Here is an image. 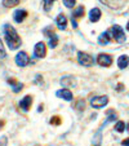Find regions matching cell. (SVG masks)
I'll use <instances>...</instances> for the list:
<instances>
[{
  "instance_id": "obj_1",
  "label": "cell",
  "mask_w": 129,
  "mask_h": 146,
  "mask_svg": "<svg viewBox=\"0 0 129 146\" xmlns=\"http://www.w3.org/2000/svg\"><path fill=\"white\" fill-rule=\"evenodd\" d=\"M3 33H4V39L7 41V45L11 50H16L21 47L22 44V39L18 35L17 30L11 25V23H5L3 26Z\"/></svg>"
},
{
  "instance_id": "obj_2",
  "label": "cell",
  "mask_w": 129,
  "mask_h": 146,
  "mask_svg": "<svg viewBox=\"0 0 129 146\" xmlns=\"http://www.w3.org/2000/svg\"><path fill=\"white\" fill-rule=\"evenodd\" d=\"M110 33H111V36L112 39L116 41V43H124L126 40V36H125V33H124V29L119 25H114L110 29Z\"/></svg>"
},
{
  "instance_id": "obj_16",
  "label": "cell",
  "mask_w": 129,
  "mask_h": 146,
  "mask_svg": "<svg viewBox=\"0 0 129 146\" xmlns=\"http://www.w3.org/2000/svg\"><path fill=\"white\" fill-rule=\"evenodd\" d=\"M8 84L12 87V89H13L14 93H18V92H21L23 89V84H22V83H19V82H17L14 78L8 79Z\"/></svg>"
},
{
  "instance_id": "obj_29",
  "label": "cell",
  "mask_w": 129,
  "mask_h": 146,
  "mask_svg": "<svg viewBox=\"0 0 129 146\" xmlns=\"http://www.w3.org/2000/svg\"><path fill=\"white\" fill-rule=\"evenodd\" d=\"M0 146H8V137L0 136Z\"/></svg>"
},
{
  "instance_id": "obj_4",
  "label": "cell",
  "mask_w": 129,
  "mask_h": 146,
  "mask_svg": "<svg viewBox=\"0 0 129 146\" xmlns=\"http://www.w3.org/2000/svg\"><path fill=\"white\" fill-rule=\"evenodd\" d=\"M14 62H16V65L19 67H26L27 65H30V56L27 54V52L21 50V52H18L16 54Z\"/></svg>"
},
{
  "instance_id": "obj_38",
  "label": "cell",
  "mask_w": 129,
  "mask_h": 146,
  "mask_svg": "<svg viewBox=\"0 0 129 146\" xmlns=\"http://www.w3.org/2000/svg\"><path fill=\"white\" fill-rule=\"evenodd\" d=\"M34 146H41V145H39V143H36V145H34Z\"/></svg>"
},
{
  "instance_id": "obj_25",
  "label": "cell",
  "mask_w": 129,
  "mask_h": 146,
  "mask_svg": "<svg viewBox=\"0 0 129 146\" xmlns=\"http://www.w3.org/2000/svg\"><path fill=\"white\" fill-rule=\"evenodd\" d=\"M53 1H56V0H43V8H44L45 12H49L52 9Z\"/></svg>"
},
{
  "instance_id": "obj_37",
  "label": "cell",
  "mask_w": 129,
  "mask_h": 146,
  "mask_svg": "<svg viewBox=\"0 0 129 146\" xmlns=\"http://www.w3.org/2000/svg\"><path fill=\"white\" fill-rule=\"evenodd\" d=\"M126 131L129 132V124H126Z\"/></svg>"
},
{
  "instance_id": "obj_8",
  "label": "cell",
  "mask_w": 129,
  "mask_h": 146,
  "mask_svg": "<svg viewBox=\"0 0 129 146\" xmlns=\"http://www.w3.org/2000/svg\"><path fill=\"white\" fill-rule=\"evenodd\" d=\"M32 96H30V94H27V96H25L21 101H19V109L23 111V113H27V111H30L31 106H32Z\"/></svg>"
},
{
  "instance_id": "obj_27",
  "label": "cell",
  "mask_w": 129,
  "mask_h": 146,
  "mask_svg": "<svg viewBox=\"0 0 129 146\" xmlns=\"http://www.w3.org/2000/svg\"><path fill=\"white\" fill-rule=\"evenodd\" d=\"M5 57H7V50H5V48H4L3 40L0 39V60H3V58H5Z\"/></svg>"
},
{
  "instance_id": "obj_18",
  "label": "cell",
  "mask_w": 129,
  "mask_h": 146,
  "mask_svg": "<svg viewBox=\"0 0 129 146\" xmlns=\"http://www.w3.org/2000/svg\"><path fill=\"white\" fill-rule=\"evenodd\" d=\"M129 66V56L126 54H121L120 57L118 58V67L120 70H124Z\"/></svg>"
},
{
  "instance_id": "obj_13",
  "label": "cell",
  "mask_w": 129,
  "mask_h": 146,
  "mask_svg": "<svg viewBox=\"0 0 129 146\" xmlns=\"http://www.w3.org/2000/svg\"><path fill=\"white\" fill-rule=\"evenodd\" d=\"M111 39H112V36H111L110 30H107V31L102 33L101 35L98 36V44H101V45L110 44V43H111Z\"/></svg>"
},
{
  "instance_id": "obj_23",
  "label": "cell",
  "mask_w": 129,
  "mask_h": 146,
  "mask_svg": "<svg viewBox=\"0 0 129 146\" xmlns=\"http://www.w3.org/2000/svg\"><path fill=\"white\" fill-rule=\"evenodd\" d=\"M1 3H3V5L5 8H14V7H17L21 3V0H3Z\"/></svg>"
},
{
  "instance_id": "obj_33",
  "label": "cell",
  "mask_w": 129,
  "mask_h": 146,
  "mask_svg": "<svg viewBox=\"0 0 129 146\" xmlns=\"http://www.w3.org/2000/svg\"><path fill=\"white\" fill-rule=\"evenodd\" d=\"M5 125V120H0V129H3Z\"/></svg>"
},
{
  "instance_id": "obj_6",
  "label": "cell",
  "mask_w": 129,
  "mask_h": 146,
  "mask_svg": "<svg viewBox=\"0 0 129 146\" xmlns=\"http://www.w3.org/2000/svg\"><path fill=\"white\" fill-rule=\"evenodd\" d=\"M97 64L102 67H110L112 65V57L107 53H99L97 57Z\"/></svg>"
},
{
  "instance_id": "obj_24",
  "label": "cell",
  "mask_w": 129,
  "mask_h": 146,
  "mask_svg": "<svg viewBox=\"0 0 129 146\" xmlns=\"http://www.w3.org/2000/svg\"><path fill=\"white\" fill-rule=\"evenodd\" d=\"M58 41H60V38H58L57 34H56L54 36H52V38L49 39V44L48 45H49V48H52L53 49V48H56L58 45Z\"/></svg>"
},
{
  "instance_id": "obj_28",
  "label": "cell",
  "mask_w": 129,
  "mask_h": 146,
  "mask_svg": "<svg viewBox=\"0 0 129 146\" xmlns=\"http://www.w3.org/2000/svg\"><path fill=\"white\" fill-rule=\"evenodd\" d=\"M76 4V0H63V5L66 7V8H70L72 9Z\"/></svg>"
},
{
  "instance_id": "obj_17",
  "label": "cell",
  "mask_w": 129,
  "mask_h": 146,
  "mask_svg": "<svg viewBox=\"0 0 129 146\" xmlns=\"http://www.w3.org/2000/svg\"><path fill=\"white\" fill-rule=\"evenodd\" d=\"M105 128L103 124H101V127L98 128V129L96 131V133L93 135V140H92V143H93V146H101V133H102V129Z\"/></svg>"
},
{
  "instance_id": "obj_19",
  "label": "cell",
  "mask_w": 129,
  "mask_h": 146,
  "mask_svg": "<svg viewBox=\"0 0 129 146\" xmlns=\"http://www.w3.org/2000/svg\"><path fill=\"white\" fill-rule=\"evenodd\" d=\"M85 16V7L84 5H79L76 7V8L74 9V12H72L71 17L75 19H79V18H83V17Z\"/></svg>"
},
{
  "instance_id": "obj_36",
  "label": "cell",
  "mask_w": 129,
  "mask_h": 146,
  "mask_svg": "<svg viewBox=\"0 0 129 146\" xmlns=\"http://www.w3.org/2000/svg\"><path fill=\"white\" fill-rule=\"evenodd\" d=\"M126 31H129V22L126 23Z\"/></svg>"
},
{
  "instance_id": "obj_22",
  "label": "cell",
  "mask_w": 129,
  "mask_h": 146,
  "mask_svg": "<svg viewBox=\"0 0 129 146\" xmlns=\"http://www.w3.org/2000/svg\"><path fill=\"white\" fill-rule=\"evenodd\" d=\"M43 34H44L47 38H52V36H54L56 35V30H54V27H53L52 25H49V26H47V27H44L43 29Z\"/></svg>"
},
{
  "instance_id": "obj_26",
  "label": "cell",
  "mask_w": 129,
  "mask_h": 146,
  "mask_svg": "<svg viewBox=\"0 0 129 146\" xmlns=\"http://www.w3.org/2000/svg\"><path fill=\"white\" fill-rule=\"evenodd\" d=\"M61 121H62L61 116L60 115H54V116H52V118H50L49 123H50V125H60Z\"/></svg>"
},
{
  "instance_id": "obj_12",
  "label": "cell",
  "mask_w": 129,
  "mask_h": 146,
  "mask_svg": "<svg viewBox=\"0 0 129 146\" xmlns=\"http://www.w3.org/2000/svg\"><path fill=\"white\" fill-rule=\"evenodd\" d=\"M102 17V12L99 8H92L91 11H89V21L93 23L98 22L99 19H101Z\"/></svg>"
},
{
  "instance_id": "obj_34",
  "label": "cell",
  "mask_w": 129,
  "mask_h": 146,
  "mask_svg": "<svg viewBox=\"0 0 129 146\" xmlns=\"http://www.w3.org/2000/svg\"><path fill=\"white\" fill-rule=\"evenodd\" d=\"M123 88H124L123 84H121V83H119V86H118V88H116V91H121Z\"/></svg>"
},
{
  "instance_id": "obj_21",
  "label": "cell",
  "mask_w": 129,
  "mask_h": 146,
  "mask_svg": "<svg viewBox=\"0 0 129 146\" xmlns=\"http://www.w3.org/2000/svg\"><path fill=\"white\" fill-rule=\"evenodd\" d=\"M114 129H115V132H118V133H123L124 131L126 129V124L124 123L123 120H118L115 123V125H114Z\"/></svg>"
},
{
  "instance_id": "obj_11",
  "label": "cell",
  "mask_w": 129,
  "mask_h": 146,
  "mask_svg": "<svg viewBox=\"0 0 129 146\" xmlns=\"http://www.w3.org/2000/svg\"><path fill=\"white\" fill-rule=\"evenodd\" d=\"M26 18H27V11L26 9H17L13 14V19L17 23L23 22Z\"/></svg>"
},
{
  "instance_id": "obj_10",
  "label": "cell",
  "mask_w": 129,
  "mask_h": 146,
  "mask_svg": "<svg viewBox=\"0 0 129 146\" xmlns=\"http://www.w3.org/2000/svg\"><path fill=\"white\" fill-rule=\"evenodd\" d=\"M56 26H57L60 30H66L67 27V17L63 13H60L56 17Z\"/></svg>"
},
{
  "instance_id": "obj_14",
  "label": "cell",
  "mask_w": 129,
  "mask_h": 146,
  "mask_svg": "<svg viewBox=\"0 0 129 146\" xmlns=\"http://www.w3.org/2000/svg\"><path fill=\"white\" fill-rule=\"evenodd\" d=\"M61 84H62L65 88H70V87H75L76 86V79L71 75H67V76L61 78Z\"/></svg>"
},
{
  "instance_id": "obj_30",
  "label": "cell",
  "mask_w": 129,
  "mask_h": 146,
  "mask_svg": "<svg viewBox=\"0 0 129 146\" xmlns=\"http://www.w3.org/2000/svg\"><path fill=\"white\" fill-rule=\"evenodd\" d=\"M34 82H35L36 86H40L41 83H43V76H41L40 74H38V75L35 76V80H34Z\"/></svg>"
},
{
  "instance_id": "obj_35",
  "label": "cell",
  "mask_w": 129,
  "mask_h": 146,
  "mask_svg": "<svg viewBox=\"0 0 129 146\" xmlns=\"http://www.w3.org/2000/svg\"><path fill=\"white\" fill-rule=\"evenodd\" d=\"M43 110H44V108H43V105H41V106H40V108H39V109H38V111H43Z\"/></svg>"
},
{
  "instance_id": "obj_3",
  "label": "cell",
  "mask_w": 129,
  "mask_h": 146,
  "mask_svg": "<svg viewBox=\"0 0 129 146\" xmlns=\"http://www.w3.org/2000/svg\"><path fill=\"white\" fill-rule=\"evenodd\" d=\"M77 62L81 66L89 67L94 64V58H93V56H91L87 52H77Z\"/></svg>"
},
{
  "instance_id": "obj_9",
  "label": "cell",
  "mask_w": 129,
  "mask_h": 146,
  "mask_svg": "<svg viewBox=\"0 0 129 146\" xmlns=\"http://www.w3.org/2000/svg\"><path fill=\"white\" fill-rule=\"evenodd\" d=\"M56 96H57L58 98L65 100V101H72V98H74V94H72V92L70 91L69 88L58 89V91L56 92Z\"/></svg>"
},
{
  "instance_id": "obj_7",
  "label": "cell",
  "mask_w": 129,
  "mask_h": 146,
  "mask_svg": "<svg viewBox=\"0 0 129 146\" xmlns=\"http://www.w3.org/2000/svg\"><path fill=\"white\" fill-rule=\"evenodd\" d=\"M34 56L36 58H44L47 56V45L43 41H39V43L35 44V47H34Z\"/></svg>"
},
{
  "instance_id": "obj_15",
  "label": "cell",
  "mask_w": 129,
  "mask_h": 146,
  "mask_svg": "<svg viewBox=\"0 0 129 146\" xmlns=\"http://www.w3.org/2000/svg\"><path fill=\"white\" fill-rule=\"evenodd\" d=\"M105 115H106V120L102 123L105 127H106L107 123H111V121H114V120L118 119V113H116V110H114V109H108V110L105 113Z\"/></svg>"
},
{
  "instance_id": "obj_32",
  "label": "cell",
  "mask_w": 129,
  "mask_h": 146,
  "mask_svg": "<svg viewBox=\"0 0 129 146\" xmlns=\"http://www.w3.org/2000/svg\"><path fill=\"white\" fill-rule=\"evenodd\" d=\"M71 25H72V27H74V29H77V22H76V19L72 18V17H71Z\"/></svg>"
},
{
  "instance_id": "obj_31",
  "label": "cell",
  "mask_w": 129,
  "mask_h": 146,
  "mask_svg": "<svg viewBox=\"0 0 129 146\" xmlns=\"http://www.w3.org/2000/svg\"><path fill=\"white\" fill-rule=\"evenodd\" d=\"M121 146H129V137H126L125 140L121 141Z\"/></svg>"
},
{
  "instance_id": "obj_20",
  "label": "cell",
  "mask_w": 129,
  "mask_h": 146,
  "mask_svg": "<svg viewBox=\"0 0 129 146\" xmlns=\"http://www.w3.org/2000/svg\"><path fill=\"white\" fill-rule=\"evenodd\" d=\"M85 106H87V102H85L84 98H77L75 101V105H74V109L79 113H83L85 110Z\"/></svg>"
},
{
  "instance_id": "obj_5",
  "label": "cell",
  "mask_w": 129,
  "mask_h": 146,
  "mask_svg": "<svg viewBox=\"0 0 129 146\" xmlns=\"http://www.w3.org/2000/svg\"><path fill=\"white\" fill-rule=\"evenodd\" d=\"M108 104L107 96H93L91 98V106L93 109H103Z\"/></svg>"
}]
</instances>
